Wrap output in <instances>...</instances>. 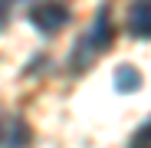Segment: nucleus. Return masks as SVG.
Listing matches in <instances>:
<instances>
[{
    "label": "nucleus",
    "mask_w": 151,
    "mask_h": 148,
    "mask_svg": "<svg viewBox=\"0 0 151 148\" xmlns=\"http://www.w3.org/2000/svg\"><path fill=\"white\" fill-rule=\"evenodd\" d=\"M112 40H115V27H112V20H109V7H99V13H95V20H92L89 33H82L79 46H76L72 66H76V69L89 66L99 53H105V49L112 46Z\"/></svg>",
    "instance_id": "obj_1"
},
{
    "label": "nucleus",
    "mask_w": 151,
    "mask_h": 148,
    "mask_svg": "<svg viewBox=\"0 0 151 148\" xmlns=\"http://www.w3.org/2000/svg\"><path fill=\"white\" fill-rule=\"evenodd\" d=\"M30 23L40 33H59L66 23H69V10L59 4V0H43L30 10Z\"/></svg>",
    "instance_id": "obj_2"
},
{
    "label": "nucleus",
    "mask_w": 151,
    "mask_h": 148,
    "mask_svg": "<svg viewBox=\"0 0 151 148\" xmlns=\"http://www.w3.org/2000/svg\"><path fill=\"white\" fill-rule=\"evenodd\" d=\"M30 142V132L20 118H7L0 122V148H23Z\"/></svg>",
    "instance_id": "obj_3"
},
{
    "label": "nucleus",
    "mask_w": 151,
    "mask_h": 148,
    "mask_svg": "<svg viewBox=\"0 0 151 148\" xmlns=\"http://www.w3.org/2000/svg\"><path fill=\"white\" fill-rule=\"evenodd\" d=\"M148 0H135L132 4V13H128V33L138 36V40H148L151 27H148Z\"/></svg>",
    "instance_id": "obj_4"
},
{
    "label": "nucleus",
    "mask_w": 151,
    "mask_h": 148,
    "mask_svg": "<svg viewBox=\"0 0 151 148\" xmlns=\"http://www.w3.org/2000/svg\"><path fill=\"white\" fill-rule=\"evenodd\" d=\"M115 89L118 92H138L141 89V72L135 66H118L115 69Z\"/></svg>",
    "instance_id": "obj_5"
},
{
    "label": "nucleus",
    "mask_w": 151,
    "mask_h": 148,
    "mask_svg": "<svg viewBox=\"0 0 151 148\" xmlns=\"http://www.w3.org/2000/svg\"><path fill=\"white\" fill-rule=\"evenodd\" d=\"M148 138H151V125H148V122H141V129H138V135H135L132 148H148Z\"/></svg>",
    "instance_id": "obj_6"
},
{
    "label": "nucleus",
    "mask_w": 151,
    "mask_h": 148,
    "mask_svg": "<svg viewBox=\"0 0 151 148\" xmlns=\"http://www.w3.org/2000/svg\"><path fill=\"white\" fill-rule=\"evenodd\" d=\"M7 20H10V10H7V4H4V0H0V33H4Z\"/></svg>",
    "instance_id": "obj_7"
}]
</instances>
